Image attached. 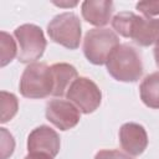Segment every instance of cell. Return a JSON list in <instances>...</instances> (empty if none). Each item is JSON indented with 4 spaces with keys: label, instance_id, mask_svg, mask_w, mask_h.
Instances as JSON below:
<instances>
[{
    "label": "cell",
    "instance_id": "obj_2",
    "mask_svg": "<svg viewBox=\"0 0 159 159\" xmlns=\"http://www.w3.org/2000/svg\"><path fill=\"white\" fill-rule=\"evenodd\" d=\"M107 71L117 81L137 82L143 75L139 52L130 45H118L107 60Z\"/></svg>",
    "mask_w": 159,
    "mask_h": 159
},
{
    "label": "cell",
    "instance_id": "obj_10",
    "mask_svg": "<svg viewBox=\"0 0 159 159\" xmlns=\"http://www.w3.org/2000/svg\"><path fill=\"white\" fill-rule=\"evenodd\" d=\"M122 149L129 155H140L148 145V135L143 125L138 123H124L119 129Z\"/></svg>",
    "mask_w": 159,
    "mask_h": 159
},
{
    "label": "cell",
    "instance_id": "obj_16",
    "mask_svg": "<svg viewBox=\"0 0 159 159\" xmlns=\"http://www.w3.org/2000/svg\"><path fill=\"white\" fill-rule=\"evenodd\" d=\"M1 135H2V140H1V159H6L9 155L12 154L14 152V147H15V142L12 135L5 129L1 128Z\"/></svg>",
    "mask_w": 159,
    "mask_h": 159
},
{
    "label": "cell",
    "instance_id": "obj_14",
    "mask_svg": "<svg viewBox=\"0 0 159 159\" xmlns=\"http://www.w3.org/2000/svg\"><path fill=\"white\" fill-rule=\"evenodd\" d=\"M17 98L15 94L1 91V123L9 122L17 112Z\"/></svg>",
    "mask_w": 159,
    "mask_h": 159
},
{
    "label": "cell",
    "instance_id": "obj_19",
    "mask_svg": "<svg viewBox=\"0 0 159 159\" xmlns=\"http://www.w3.org/2000/svg\"><path fill=\"white\" fill-rule=\"evenodd\" d=\"M24 159H52V157L43 153H29Z\"/></svg>",
    "mask_w": 159,
    "mask_h": 159
},
{
    "label": "cell",
    "instance_id": "obj_12",
    "mask_svg": "<svg viewBox=\"0 0 159 159\" xmlns=\"http://www.w3.org/2000/svg\"><path fill=\"white\" fill-rule=\"evenodd\" d=\"M53 77V92L52 96L62 97L67 93L70 86L78 77L77 70L70 63H55L51 66Z\"/></svg>",
    "mask_w": 159,
    "mask_h": 159
},
{
    "label": "cell",
    "instance_id": "obj_1",
    "mask_svg": "<svg viewBox=\"0 0 159 159\" xmlns=\"http://www.w3.org/2000/svg\"><path fill=\"white\" fill-rule=\"evenodd\" d=\"M112 27L123 37L132 39L139 46H150L159 40V19L142 17L122 11L112 19Z\"/></svg>",
    "mask_w": 159,
    "mask_h": 159
},
{
    "label": "cell",
    "instance_id": "obj_4",
    "mask_svg": "<svg viewBox=\"0 0 159 159\" xmlns=\"http://www.w3.org/2000/svg\"><path fill=\"white\" fill-rule=\"evenodd\" d=\"M119 45L117 34L109 29H92L83 40V53L93 65H104L112 51Z\"/></svg>",
    "mask_w": 159,
    "mask_h": 159
},
{
    "label": "cell",
    "instance_id": "obj_8",
    "mask_svg": "<svg viewBox=\"0 0 159 159\" xmlns=\"http://www.w3.org/2000/svg\"><path fill=\"white\" fill-rule=\"evenodd\" d=\"M46 118L60 130H68L78 124L81 111L70 101L51 99L46 104Z\"/></svg>",
    "mask_w": 159,
    "mask_h": 159
},
{
    "label": "cell",
    "instance_id": "obj_17",
    "mask_svg": "<svg viewBox=\"0 0 159 159\" xmlns=\"http://www.w3.org/2000/svg\"><path fill=\"white\" fill-rule=\"evenodd\" d=\"M135 7L147 17L159 15V1H140Z\"/></svg>",
    "mask_w": 159,
    "mask_h": 159
},
{
    "label": "cell",
    "instance_id": "obj_11",
    "mask_svg": "<svg viewBox=\"0 0 159 159\" xmlns=\"http://www.w3.org/2000/svg\"><path fill=\"white\" fill-rule=\"evenodd\" d=\"M83 19L94 26H104L111 21L113 2L108 0H86L81 6Z\"/></svg>",
    "mask_w": 159,
    "mask_h": 159
},
{
    "label": "cell",
    "instance_id": "obj_15",
    "mask_svg": "<svg viewBox=\"0 0 159 159\" xmlns=\"http://www.w3.org/2000/svg\"><path fill=\"white\" fill-rule=\"evenodd\" d=\"M17 51L19 50L16 48V43L12 36L5 31H1V62H0L1 67L11 62L12 58L16 56Z\"/></svg>",
    "mask_w": 159,
    "mask_h": 159
},
{
    "label": "cell",
    "instance_id": "obj_13",
    "mask_svg": "<svg viewBox=\"0 0 159 159\" xmlns=\"http://www.w3.org/2000/svg\"><path fill=\"white\" fill-rule=\"evenodd\" d=\"M139 93L147 107L159 109V72L145 76L139 86Z\"/></svg>",
    "mask_w": 159,
    "mask_h": 159
},
{
    "label": "cell",
    "instance_id": "obj_20",
    "mask_svg": "<svg viewBox=\"0 0 159 159\" xmlns=\"http://www.w3.org/2000/svg\"><path fill=\"white\" fill-rule=\"evenodd\" d=\"M154 58H155V63L159 67V40L155 42V47H154Z\"/></svg>",
    "mask_w": 159,
    "mask_h": 159
},
{
    "label": "cell",
    "instance_id": "obj_18",
    "mask_svg": "<svg viewBox=\"0 0 159 159\" xmlns=\"http://www.w3.org/2000/svg\"><path fill=\"white\" fill-rule=\"evenodd\" d=\"M94 159H133V158H130L128 154L122 153L119 150L103 149V150H99L94 155Z\"/></svg>",
    "mask_w": 159,
    "mask_h": 159
},
{
    "label": "cell",
    "instance_id": "obj_7",
    "mask_svg": "<svg viewBox=\"0 0 159 159\" xmlns=\"http://www.w3.org/2000/svg\"><path fill=\"white\" fill-rule=\"evenodd\" d=\"M66 97L82 113L88 114L99 107L102 92L92 80L87 77H77L70 86Z\"/></svg>",
    "mask_w": 159,
    "mask_h": 159
},
{
    "label": "cell",
    "instance_id": "obj_6",
    "mask_svg": "<svg viewBox=\"0 0 159 159\" xmlns=\"http://www.w3.org/2000/svg\"><path fill=\"white\" fill-rule=\"evenodd\" d=\"M19 43L17 60L22 63H31L39 60L46 48V39L41 27L34 24H24L14 31Z\"/></svg>",
    "mask_w": 159,
    "mask_h": 159
},
{
    "label": "cell",
    "instance_id": "obj_3",
    "mask_svg": "<svg viewBox=\"0 0 159 159\" xmlns=\"http://www.w3.org/2000/svg\"><path fill=\"white\" fill-rule=\"evenodd\" d=\"M20 93L30 99L45 98L53 92V77L51 67L43 62L30 63L20 80Z\"/></svg>",
    "mask_w": 159,
    "mask_h": 159
},
{
    "label": "cell",
    "instance_id": "obj_9",
    "mask_svg": "<svg viewBox=\"0 0 159 159\" xmlns=\"http://www.w3.org/2000/svg\"><path fill=\"white\" fill-rule=\"evenodd\" d=\"M60 137L56 130L48 125L35 128L27 137L29 153H43L50 157H56L60 152Z\"/></svg>",
    "mask_w": 159,
    "mask_h": 159
},
{
    "label": "cell",
    "instance_id": "obj_5",
    "mask_svg": "<svg viewBox=\"0 0 159 159\" xmlns=\"http://www.w3.org/2000/svg\"><path fill=\"white\" fill-rule=\"evenodd\" d=\"M50 39L70 50H76L81 41V21L75 12L56 15L47 25Z\"/></svg>",
    "mask_w": 159,
    "mask_h": 159
}]
</instances>
